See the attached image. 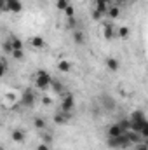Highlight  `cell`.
Listing matches in <instances>:
<instances>
[{"label":"cell","mask_w":148,"mask_h":150,"mask_svg":"<svg viewBox=\"0 0 148 150\" xmlns=\"http://www.w3.org/2000/svg\"><path fill=\"white\" fill-rule=\"evenodd\" d=\"M9 40H11V44H12V51H19V49H23V42H21L18 37L11 35V37H9Z\"/></svg>","instance_id":"15"},{"label":"cell","mask_w":148,"mask_h":150,"mask_svg":"<svg viewBox=\"0 0 148 150\" xmlns=\"http://www.w3.org/2000/svg\"><path fill=\"white\" fill-rule=\"evenodd\" d=\"M2 51H4L5 54H11V52H12V44H11V40H9V38L2 44Z\"/></svg>","instance_id":"24"},{"label":"cell","mask_w":148,"mask_h":150,"mask_svg":"<svg viewBox=\"0 0 148 150\" xmlns=\"http://www.w3.org/2000/svg\"><path fill=\"white\" fill-rule=\"evenodd\" d=\"M35 101H37L35 91H33L32 87L25 89V91H23V94H21V98H19V103H21L23 107H26V108H32V107L35 105Z\"/></svg>","instance_id":"2"},{"label":"cell","mask_w":148,"mask_h":150,"mask_svg":"<svg viewBox=\"0 0 148 150\" xmlns=\"http://www.w3.org/2000/svg\"><path fill=\"white\" fill-rule=\"evenodd\" d=\"M70 119H72V113H70V112H63V110H61V112H58L56 115H54V122H56L58 126L66 124Z\"/></svg>","instance_id":"6"},{"label":"cell","mask_w":148,"mask_h":150,"mask_svg":"<svg viewBox=\"0 0 148 150\" xmlns=\"http://www.w3.org/2000/svg\"><path fill=\"white\" fill-rule=\"evenodd\" d=\"M37 150H51V145H47V143H40V145H37Z\"/></svg>","instance_id":"29"},{"label":"cell","mask_w":148,"mask_h":150,"mask_svg":"<svg viewBox=\"0 0 148 150\" xmlns=\"http://www.w3.org/2000/svg\"><path fill=\"white\" fill-rule=\"evenodd\" d=\"M63 12H65L66 19H68V18H75V9H73V5H68V7H66Z\"/></svg>","instance_id":"26"},{"label":"cell","mask_w":148,"mask_h":150,"mask_svg":"<svg viewBox=\"0 0 148 150\" xmlns=\"http://www.w3.org/2000/svg\"><path fill=\"white\" fill-rule=\"evenodd\" d=\"M125 134H127V140H129V143H131V145H138V143H141V142H143V138H141V136H140V133H136V131H127Z\"/></svg>","instance_id":"9"},{"label":"cell","mask_w":148,"mask_h":150,"mask_svg":"<svg viewBox=\"0 0 148 150\" xmlns=\"http://www.w3.org/2000/svg\"><path fill=\"white\" fill-rule=\"evenodd\" d=\"M75 25H77L75 18H68V26H70V28H75Z\"/></svg>","instance_id":"34"},{"label":"cell","mask_w":148,"mask_h":150,"mask_svg":"<svg viewBox=\"0 0 148 150\" xmlns=\"http://www.w3.org/2000/svg\"><path fill=\"white\" fill-rule=\"evenodd\" d=\"M58 70H59L61 74H68V72L72 70V63H70L68 59H61V61L58 63Z\"/></svg>","instance_id":"12"},{"label":"cell","mask_w":148,"mask_h":150,"mask_svg":"<svg viewBox=\"0 0 148 150\" xmlns=\"http://www.w3.org/2000/svg\"><path fill=\"white\" fill-rule=\"evenodd\" d=\"M106 16L111 18V19H117V18L120 16V5H111V7H108Z\"/></svg>","instance_id":"13"},{"label":"cell","mask_w":148,"mask_h":150,"mask_svg":"<svg viewBox=\"0 0 148 150\" xmlns=\"http://www.w3.org/2000/svg\"><path fill=\"white\" fill-rule=\"evenodd\" d=\"M42 103H44V105H45V107H49V105H51V103H52V100H51V98H49V96H44V98H42Z\"/></svg>","instance_id":"32"},{"label":"cell","mask_w":148,"mask_h":150,"mask_svg":"<svg viewBox=\"0 0 148 150\" xmlns=\"http://www.w3.org/2000/svg\"><path fill=\"white\" fill-rule=\"evenodd\" d=\"M30 42H32V45L37 47V49H44V47H45V40L42 37H33Z\"/></svg>","instance_id":"17"},{"label":"cell","mask_w":148,"mask_h":150,"mask_svg":"<svg viewBox=\"0 0 148 150\" xmlns=\"http://www.w3.org/2000/svg\"><path fill=\"white\" fill-rule=\"evenodd\" d=\"M124 131L120 129V126L118 124H113V126H110L108 127V138H115V136H120Z\"/></svg>","instance_id":"14"},{"label":"cell","mask_w":148,"mask_h":150,"mask_svg":"<svg viewBox=\"0 0 148 150\" xmlns=\"http://www.w3.org/2000/svg\"><path fill=\"white\" fill-rule=\"evenodd\" d=\"M51 82H52V77L49 75V72L38 70L37 74H35V86H37V89H40V91H47V89L51 87Z\"/></svg>","instance_id":"1"},{"label":"cell","mask_w":148,"mask_h":150,"mask_svg":"<svg viewBox=\"0 0 148 150\" xmlns=\"http://www.w3.org/2000/svg\"><path fill=\"white\" fill-rule=\"evenodd\" d=\"M23 11V2L21 0H7L5 2V7H4V12H21Z\"/></svg>","instance_id":"4"},{"label":"cell","mask_w":148,"mask_h":150,"mask_svg":"<svg viewBox=\"0 0 148 150\" xmlns=\"http://www.w3.org/2000/svg\"><path fill=\"white\" fill-rule=\"evenodd\" d=\"M145 120H147V117H145L143 110H134L131 113V119H129V122H145Z\"/></svg>","instance_id":"10"},{"label":"cell","mask_w":148,"mask_h":150,"mask_svg":"<svg viewBox=\"0 0 148 150\" xmlns=\"http://www.w3.org/2000/svg\"><path fill=\"white\" fill-rule=\"evenodd\" d=\"M33 126H35L37 129H45V120H44V117H35V119H33Z\"/></svg>","instance_id":"22"},{"label":"cell","mask_w":148,"mask_h":150,"mask_svg":"<svg viewBox=\"0 0 148 150\" xmlns=\"http://www.w3.org/2000/svg\"><path fill=\"white\" fill-rule=\"evenodd\" d=\"M118 4H125V2H129V0H117Z\"/></svg>","instance_id":"36"},{"label":"cell","mask_w":148,"mask_h":150,"mask_svg":"<svg viewBox=\"0 0 148 150\" xmlns=\"http://www.w3.org/2000/svg\"><path fill=\"white\" fill-rule=\"evenodd\" d=\"M105 65H106V68H108L110 72H117V70L120 68V61H118L117 58H106V59H105Z\"/></svg>","instance_id":"7"},{"label":"cell","mask_w":148,"mask_h":150,"mask_svg":"<svg viewBox=\"0 0 148 150\" xmlns=\"http://www.w3.org/2000/svg\"><path fill=\"white\" fill-rule=\"evenodd\" d=\"M106 2H108V0H106Z\"/></svg>","instance_id":"37"},{"label":"cell","mask_w":148,"mask_h":150,"mask_svg":"<svg viewBox=\"0 0 148 150\" xmlns=\"http://www.w3.org/2000/svg\"><path fill=\"white\" fill-rule=\"evenodd\" d=\"M44 143L51 145V143H52V134H44Z\"/></svg>","instance_id":"31"},{"label":"cell","mask_w":148,"mask_h":150,"mask_svg":"<svg viewBox=\"0 0 148 150\" xmlns=\"http://www.w3.org/2000/svg\"><path fill=\"white\" fill-rule=\"evenodd\" d=\"M5 101H9L7 105H14V101H16V94H14V93H7V94H5Z\"/></svg>","instance_id":"27"},{"label":"cell","mask_w":148,"mask_h":150,"mask_svg":"<svg viewBox=\"0 0 148 150\" xmlns=\"http://www.w3.org/2000/svg\"><path fill=\"white\" fill-rule=\"evenodd\" d=\"M5 72H7V65H5V61H4V59H0V79L5 75Z\"/></svg>","instance_id":"28"},{"label":"cell","mask_w":148,"mask_h":150,"mask_svg":"<svg viewBox=\"0 0 148 150\" xmlns=\"http://www.w3.org/2000/svg\"><path fill=\"white\" fill-rule=\"evenodd\" d=\"M73 107H75L73 94H65V96H63V101H61V110H63V112H72Z\"/></svg>","instance_id":"5"},{"label":"cell","mask_w":148,"mask_h":150,"mask_svg":"<svg viewBox=\"0 0 148 150\" xmlns=\"http://www.w3.org/2000/svg\"><path fill=\"white\" fill-rule=\"evenodd\" d=\"M5 2H7V0H5Z\"/></svg>","instance_id":"38"},{"label":"cell","mask_w":148,"mask_h":150,"mask_svg":"<svg viewBox=\"0 0 148 150\" xmlns=\"http://www.w3.org/2000/svg\"><path fill=\"white\" fill-rule=\"evenodd\" d=\"M51 87H52V91H56V93H61V91L65 89V86H63L59 80H54V79H52V82H51Z\"/></svg>","instance_id":"19"},{"label":"cell","mask_w":148,"mask_h":150,"mask_svg":"<svg viewBox=\"0 0 148 150\" xmlns=\"http://www.w3.org/2000/svg\"><path fill=\"white\" fill-rule=\"evenodd\" d=\"M11 138H12V142H16V143H23V142L26 140V134H25L23 129H14L12 134H11Z\"/></svg>","instance_id":"8"},{"label":"cell","mask_w":148,"mask_h":150,"mask_svg":"<svg viewBox=\"0 0 148 150\" xmlns=\"http://www.w3.org/2000/svg\"><path fill=\"white\" fill-rule=\"evenodd\" d=\"M4 7H5V0H0V12H4Z\"/></svg>","instance_id":"35"},{"label":"cell","mask_w":148,"mask_h":150,"mask_svg":"<svg viewBox=\"0 0 148 150\" xmlns=\"http://www.w3.org/2000/svg\"><path fill=\"white\" fill-rule=\"evenodd\" d=\"M11 54H12V58L18 59V61H21V59L25 58V51H23V49H19V51H12Z\"/></svg>","instance_id":"25"},{"label":"cell","mask_w":148,"mask_h":150,"mask_svg":"<svg viewBox=\"0 0 148 150\" xmlns=\"http://www.w3.org/2000/svg\"><path fill=\"white\" fill-rule=\"evenodd\" d=\"M103 37L108 38V40L115 37V30H113V26H111V25H105V28H103Z\"/></svg>","instance_id":"16"},{"label":"cell","mask_w":148,"mask_h":150,"mask_svg":"<svg viewBox=\"0 0 148 150\" xmlns=\"http://www.w3.org/2000/svg\"><path fill=\"white\" fill-rule=\"evenodd\" d=\"M92 18H94V19H96V21H99V19H101V18H103V14H101V12H98V11H96V9H94V11H92Z\"/></svg>","instance_id":"30"},{"label":"cell","mask_w":148,"mask_h":150,"mask_svg":"<svg viewBox=\"0 0 148 150\" xmlns=\"http://www.w3.org/2000/svg\"><path fill=\"white\" fill-rule=\"evenodd\" d=\"M134 150H148V145H145V143L141 142V143H138V147H136Z\"/></svg>","instance_id":"33"},{"label":"cell","mask_w":148,"mask_h":150,"mask_svg":"<svg viewBox=\"0 0 148 150\" xmlns=\"http://www.w3.org/2000/svg\"><path fill=\"white\" fill-rule=\"evenodd\" d=\"M129 33H131V32H129V28H127V26H120V28L117 30V35H118L120 38H127V37H129Z\"/></svg>","instance_id":"23"},{"label":"cell","mask_w":148,"mask_h":150,"mask_svg":"<svg viewBox=\"0 0 148 150\" xmlns=\"http://www.w3.org/2000/svg\"><path fill=\"white\" fill-rule=\"evenodd\" d=\"M73 40L77 44H84L85 42V38H84V33L80 32V30H73Z\"/></svg>","instance_id":"18"},{"label":"cell","mask_w":148,"mask_h":150,"mask_svg":"<svg viewBox=\"0 0 148 150\" xmlns=\"http://www.w3.org/2000/svg\"><path fill=\"white\" fill-rule=\"evenodd\" d=\"M103 101H105V103H103V107H105L106 110H113V108H115V101L111 100L110 96H106V98H103Z\"/></svg>","instance_id":"21"},{"label":"cell","mask_w":148,"mask_h":150,"mask_svg":"<svg viewBox=\"0 0 148 150\" xmlns=\"http://www.w3.org/2000/svg\"><path fill=\"white\" fill-rule=\"evenodd\" d=\"M54 4H56V9H58V11H65V9L70 5V0H56Z\"/></svg>","instance_id":"20"},{"label":"cell","mask_w":148,"mask_h":150,"mask_svg":"<svg viewBox=\"0 0 148 150\" xmlns=\"http://www.w3.org/2000/svg\"><path fill=\"white\" fill-rule=\"evenodd\" d=\"M108 147H110V149H127V147H131V143H129V140H127V134L122 133L120 136L108 138Z\"/></svg>","instance_id":"3"},{"label":"cell","mask_w":148,"mask_h":150,"mask_svg":"<svg viewBox=\"0 0 148 150\" xmlns=\"http://www.w3.org/2000/svg\"><path fill=\"white\" fill-rule=\"evenodd\" d=\"M108 7H110V5H108V2H106V0H96V7H94V9H96L98 12H101L103 16H106Z\"/></svg>","instance_id":"11"}]
</instances>
